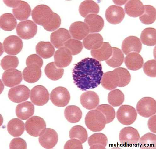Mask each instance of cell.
Instances as JSON below:
<instances>
[{
	"mask_svg": "<svg viewBox=\"0 0 156 149\" xmlns=\"http://www.w3.org/2000/svg\"><path fill=\"white\" fill-rule=\"evenodd\" d=\"M108 100L109 104L112 106H119L121 105L124 101V94L119 89H115L109 93Z\"/></svg>",
	"mask_w": 156,
	"mask_h": 149,
	"instance_id": "b9f144b4",
	"label": "cell"
},
{
	"mask_svg": "<svg viewBox=\"0 0 156 149\" xmlns=\"http://www.w3.org/2000/svg\"><path fill=\"white\" fill-rule=\"evenodd\" d=\"M105 18L107 21L112 24H118L123 20L125 13L123 9L120 6L112 5L106 10Z\"/></svg>",
	"mask_w": 156,
	"mask_h": 149,
	"instance_id": "5bb4252c",
	"label": "cell"
},
{
	"mask_svg": "<svg viewBox=\"0 0 156 149\" xmlns=\"http://www.w3.org/2000/svg\"><path fill=\"white\" fill-rule=\"evenodd\" d=\"M37 30V25L30 20L19 23L16 27L18 35L22 39H29L33 38Z\"/></svg>",
	"mask_w": 156,
	"mask_h": 149,
	"instance_id": "9c48e42d",
	"label": "cell"
},
{
	"mask_svg": "<svg viewBox=\"0 0 156 149\" xmlns=\"http://www.w3.org/2000/svg\"><path fill=\"white\" fill-rule=\"evenodd\" d=\"M125 63L129 70L137 71L142 67L144 60L138 53L133 52L127 55L125 59Z\"/></svg>",
	"mask_w": 156,
	"mask_h": 149,
	"instance_id": "484cf974",
	"label": "cell"
},
{
	"mask_svg": "<svg viewBox=\"0 0 156 149\" xmlns=\"http://www.w3.org/2000/svg\"><path fill=\"white\" fill-rule=\"evenodd\" d=\"M45 73L46 76L51 80L57 81L63 76L64 70L58 67L55 62H51L48 64L45 67Z\"/></svg>",
	"mask_w": 156,
	"mask_h": 149,
	"instance_id": "e575fe53",
	"label": "cell"
},
{
	"mask_svg": "<svg viewBox=\"0 0 156 149\" xmlns=\"http://www.w3.org/2000/svg\"><path fill=\"white\" fill-rule=\"evenodd\" d=\"M69 136L71 139L75 138L79 140L82 144L86 141L88 137L86 129L80 125L73 127L69 132Z\"/></svg>",
	"mask_w": 156,
	"mask_h": 149,
	"instance_id": "ab89813d",
	"label": "cell"
},
{
	"mask_svg": "<svg viewBox=\"0 0 156 149\" xmlns=\"http://www.w3.org/2000/svg\"><path fill=\"white\" fill-rule=\"evenodd\" d=\"M64 46L69 49L73 55L80 53L83 48L81 42L78 40L71 38L65 43Z\"/></svg>",
	"mask_w": 156,
	"mask_h": 149,
	"instance_id": "ee69618b",
	"label": "cell"
},
{
	"mask_svg": "<svg viewBox=\"0 0 156 149\" xmlns=\"http://www.w3.org/2000/svg\"><path fill=\"white\" fill-rule=\"evenodd\" d=\"M126 13L133 17L140 16L144 13V7L142 2L138 0H131L127 2L124 7Z\"/></svg>",
	"mask_w": 156,
	"mask_h": 149,
	"instance_id": "d4e9b609",
	"label": "cell"
},
{
	"mask_svg": "<svg viewBox=\"0 0 156 149\" xmlns=\"http://www.w3.org/2000/svg\"><path fill=\"white\" fill-rule=\"evenodd\" d=\"M46 124L44 119L38 116H33L25 123L26 130L30 135L34 137L40 136L46 129Z\"/></svg>",
	"mask_w": 156,
	"mask_h": 149,
	"instance_id": "277c9868",
	"label": "cell"
},
{
	"mask_svg": "<svg viewBox=\"0 0 156 149\" xmlns=\"http://www.w3.org/2000/svg\"><path fill=\"white\" fill-rule=\"evenodd\" d=\"M144 10L143 13L139 17L141 22L146 25H150L154 23L156 20L155 9L150 5L144 6Z\"/></svg>",
	"mask_w": 156,
	"mask_h": 149,
	"instance_id": "f35d334b",
	"label": "cell"
},
{
	"mask_svg": "<svg viewBox=\"0 0 156 149\" xmlns=\"http://www.w3.org/2000/svg\"><path fill=\"white\" fill-rule=\"evenodd\" d=\"M82 143L77 139L73 138L67 141L65 144L64 148L69 149H80L83 148Z\"/></svg>",
	"mask_w": 156,
	"mask_h": 149,
	"instance_id": "f907efd6",
	"label": "cell"
},
{
	"mask_svg": "<svg viewBox=\"0 0 156 149\" xmlns=\"http://www.w3.org/2000/svg\"><path fill=\"white\" fill-rule=\"evenodd\" d=\"M64 115L67 121L72 123H75L80 121L82 116L81 109L77 106H68L64 111Z\"/></svg>",
	"mask_w": 156,
	"mask_h": 149,
	"instance_id": "d6a6232c",
	"label": "cell"
},
{
	"mask_svg": "<svg viewBox=\"0 0 156 149\" xmlns=\"http://www.w3.org/2000/svg\"><path fill=\"white\" fill-rule=\"evenodd\" d=\"M55 49L49 42H41L37 44L36 52L37 54L44 59L49 58L54 55Z\"/></svg>",
	"mask_w": 156,
	"mask_h": 149,
	"instance_id": "836d02e7",
	"label": "cell"
},
{
	"mask_svg": "<svg viewBox=\"0 0 156 149\" xmlns=\"http://www.w3.org/2000/svg\"><path fill=\"white\" fill-rule=\"evenodd\" d=\"M10 149H26L27 144L23 139L21 138H14L9 144Z\"/></svg>",
	"mask_w": 156,
	"mask_h": 149,
	"instance_id": "681fc988",
	"label": "cell"
},
{
	"mask_svg": "<svg viewBox=\"0 0 156 149\" xmlns=\"http://www.w3.org/2000/svg\"><path fill=\"white\" fill-rule=\"evenodd\" d=\"M102 86L106 90H112L119 86L120 79L116 69L103 74L101 81Z\"/></svg>",
	"mask_w": 156,
	"mask_h": 149,
	"instance_id": "ac0fdd59",
	"label": "cell"
},
{
	"mask_svg": "<svg viewBox=\"0 0 156 149\" xmlns=\"http://www.w3.org/2000/svg\"><path fill=\"white\" fill-rule=\"evenodd\" d=\"M79 11L80 15L83 17H86L90 14L98 13L100 7L98 4L93 1H85L83 2L79 8Z\"/></svg>",
	"mask_w": 156,
	"mask_h": 149,
	"instance_id": "4dcf8cb0",
	"label": "cell"
},
{
	"mask_svg": "<svg viewBox=\"0 0 156 149\" xmlns=\"http://www.w3.org/2000/svg\"><path fill=\"white\" fill-rule=\"evenodd\" d=\"M96 110L100 111L104 115L105 118L106 124L112 122L115 118V110L109 105H101L97 107Z\"/></svg>",
	"mask_w": 156,
	"mask_h": 149,
	"instance_id": "7bdbcfd3",
	"label": "cell"
},
{
	"mask_svg": "<svg viewBox=\"0 0 156 149\" xmlns=\"http://www.w3.org/2000/svg\"><path fill=\"white\" fill-rule=\"evenodd\" d=\"M16 20L13 15L6 13L2 15L0 19L1 28L6 31L13 30L17 25Z\"/></svg>",
	"mask_w": 156,
	"mask_h": 149,
	"instance_id": "74e56055",
	"label": "cell"
},
{
	"mask_svg": "<svg viewBox=\"0 0 156 149\" xmlns=\"http://www.w3.org/2000/svg\"><path fill=\"white\" fill-rule=\"evenodd\" d=\"M137 117V112L133 107L128 105H123L117 111L116 117L119 122L125 125L133 124Z\"/></svg>",
	"mask_w": 156,
	"mask_h": 149,
	"instance_id": "5b68a950",
	"label": "cell"
},
{
	"mask_svg": "<svg viewBox=\"0 0 156 149\" xmlns=\"http://www.w3.org/2000/svg\"><path fill=\"white\" fill-rule=\"evenodd\" d=\"M71 36L67 30L60 28L53 32L51 35V40L56 48L64 47L65 43L71 39Z\"/></svg>",
	"mask_w": 156,
	"mask_h": 149,
	"instance_id": "d6986e66",
	"label": "cell"
},
{
	"mask_svg": "<svg viewBox=\"0 0 156 149\" xmlns=\"http://www.w3.org/2000/svg\"><path fill=\"white\" fill-rule=\"evenodd\" d=\"M19 64L18 58L13 56L7 55L2 60L1 65L4 70L15 69L17 67Z\"/></svg>",
	"mask_w": 156,
	"mask_h": 149,
	"instance_id": "f6af8a7d",
	"label": "cell"
},
{
	"mask_svg": "<svg viewBox=\"0 0 156 149\" xmlns=\"http://www.w3.org/2000/svg\"><path fill=\"white\" fill-rule=\"evenodd\" d=\"M54 14V13L49 7L41 5L34 8L32 12V15L35 23L44 28L50 22Z\"/></svg>",
	"mask_w": 156,
	"mask_h": 149,
	"instance_id": "3957f363",
	"label": "cell"
},
{
	"mask_svg": "<svg viewBox=\"0 0 156 149\" xmlns=\"http://www.w3.org/2000/svg\"><path fill=\"white\" fill-rule=\"evenodd\" d=\"M3 46L6 53L15 55L21 52L23 48V43L22 40L17 36L11 35L5 39Z\"/></svg>",
	"mask_w": 156,
	"mask_h": 149,
	"instance_id": "8fae6325",
	"label": "cell"
},
{
	"mask_svg": "<svg viewBox=\"0 0 156 149\" xmlns=\"http://www.w3.org/2000/svg\"><path fill=\"white\" fill-rule=\"evenodd\" d=\"M103 43V38L98 33H92L88 35L84 39V47L89 50H94L100 47Z\"/></svg>",
	"mask_w": 156,
	"mask_h": 149,
	"instance_id": "83f0119b",
	"label": "cell"
},
{
	"mask_svg": "<svg viewBox=\"0 0 156 149\" xmlns=\"http://www.w3.org/2000/svg\"><path fill=\"white\" fill-rule=\"evenodd\" d=\"M142 48V44L140 39L133 36L126 38L123 41L122 46V51L126 55L133 52L139 53Z\"/></svg>",
	"mask_w": 156,
	"mask_h": 149,
	"instance_id": "e0dca14e",
	"label": "cell"
},
{
	"mask_svg": "<svg viewBox=\"0 0 156 149\" xmlns=\"http://www.w3.org/2000/svg\"><path fill=\"white\" fill-rule=\"evenodd\" d=\"M30 99L34 105L42 106L47 104L49 100V93L44 86L37 85L31 91Z\"/></svg>",
	"mask_w": 156,
	"mask_h": 149,
	"instance_id": "30bf717a",
	"label": "cell"
},
{
	"mask_svg": "<svg viewBox=\"0 0 156 149\" xmlns=\"http://www.w3.org/2000/svg\"><path fill=\"white\" fill-rule=\"evenodd\" d=\"M103 74L100 62L89 57L85 58L75 64L73 70L74 83L83 91L98 86L101 83Z\"/></svg>",
	"mask_w": 156,
	"mask_h": 149,
	"instance_id": "6da1fadb",
	"label": "cell"
},
{
	"mask_svg": "<svg viewBox=\"0 0 156 149\" xmlns=\"http://www.w3.org/2000/svg\"><path fill=\"white\" fill-rule=\"evenodd\" d=\"M112 52L110 58L106 61L109 66L115 68L120 66L124 60V55L121 49L117 47H112Z\"/></svg>",
	"mask_w": 156,
	"mask_h": 149,
	"instance_id": "d590c367",
	"label": "cell"
},
{
	"mask_svg": "<svg viewBox=\"0 0 156 149\" xmlns=\"http://www.w3.org/2000/svg\"><path fill=\"white\" fill-rule=\"evenodd\" d=\"M139 145L141 149H155L156 135L151 133L145 134L140 139Z\"/></svg>",
	"mask_w": 156,
	"mask_h": 149,
	"instance_id": "60d3db41",
	"label": "cell"
},
{
	"mask_svg": "<svg viewBox=\"0 0 156 149\" xmlns=\"http://www.w3.org/2000/svg\"><path fill=\"white\" fill-rule=\"evenodd\" d=\"M116 69L119 78V87H122L127 85L131 80V76L129 72L124 68L119 67Z\"/></svg>",
	"mask_w": 156,
	"mask_h": 149,
	"instance_id": "bcb514c9",
	"label": "cell"
},
{
	"mask_svg": "<svg viewBox=\"0 0 156 149\" xmlns=\"http://www.w3.org/2000/svg\"><path fill=\"white\" fill-rule=\"evenodd\" d=\"M7 129L9 133L14 137L21 136L25 131V124L18 118L12 119L8 123Z\"/></svg>",
	"mask_w": 156,
	"mask_h": 149,
	"instance_id": "f1b7e54d",
	"label": "cell"
},
{
	"mask_svg": "<svg viewBox=\"0 0 156 149\" xmlns=\"http://www.w3.org/2000/svg\"><path fill=\"white\" fill-rule=\"evenodd\" d=\"M30 93V90L27 87L24 85H19L10 89L8 96L12 101L19 103L27 100Z\"/></svg>",
	"mask_w": 156,
	"mask_h": 149,
	"instance_id": "7c38bea8",
	"label": "cell"
},
{
	"mask_svg": "<svg viewBox=\"0 0 156 149\" xmlns=\"http://www.w3.org/2000/svg\"><path fill=\"white\" fill-rule=\"evenodd\" d=\"M55 63L60 68L65 67L69 66L72 60V54L67 48L63 47L56 51L54 56Z\"/></svg>",
	"mask_w": 156,
	"mask_h": 149,
	"instance_id": "2e32d148",
	"label": "cell"
},
{
	"mask_svg": "<svg viewBox=\"0 0 156 149\" xmlns=\"http://www.w3.org/2000/svg\"><path fill=\"white\" fill-rule=\"evenodd\" d=\"M3 2L8 6L14 8L18 5L21 1H4Z\"/></svg>",
	"mask_w": 156,
	"mask_h": 149,
	"instance_id": "f5cc1de1",
	"label": "cell"
},
{
	"mask_svg": "<svg viewBox=\"0 0 156 149\" xmlns=\"http://www.w3.org/2000/svg\"><path fill=\"white\" fill-rule=\"evenodd\" d=\"M140 138L138 131L131 127L123 128L119 133V140L121 143L126 147L133 146L137 144Z\"/></svg>",
	"mask_w": 156,
	"mask_h": 149,
	"instance_id": "8992f818",
	"label": "cell"
},
{
	"mask_svg": "<svg viewBox=\"0 0 156 149\" xmlns=\"http://www.w3.org/2000/svg\"><path fill=\"white\" fill-rule=\"evenodd\" d=\"M69 31L73 38L78 40H82L90 33L88 26L82 22H76L72 24Z\"/></svg>",
	"mask_w": 156,
	"mask_h": 149,
	"instance_id": "ffe728a7",
	"label": "cell"
},
{
	"mask_svg": "<svg viewBox=\"0 0 156 149\" xmlns=\"http://www.w3.org/2000/svg\"><path fill=\"white\" fill-rule=\"evenodd\" d=\"M112 47L110 44L107 42H103L100 47L91 51L92 57L99 61H106L112 55Z\"/></svg>",
	"mask_w": 156,
	"mask_h": 149,
	"instance_id": "cb8c5ba5",
	"label": "cell"
},
{
	"mask_svg": "<svg viewBox=\"0 0 156 149\" xmlns=\"http://www.w3.org/2000/svg\"><path fill=\"white\" fill-rule=\"evenodd\" d=\"M141 41L144 45L148 46H154L156 44V31L153 28H147L142 31L141 36Z\"/></svg>",
	"mask_w": 156,
	"mask_h": 149,
	"instance_id": "8d00e7d4",
	"label": "cell"
},
{
	"mask_svg": "<svg viewBox=\"0 0 156 149\" xmlns=\"http://www.w3.org/2000/svg\"><path fill=\"white\" fill-rule=\"evenodd\" d=\"M90 149H105L108 139L101 133H94L90 136L88 141Z\"/></svg>",
	"mask_w": 156,
	"mask_h": 149,
	"instance_id": "1f68e13d",
	"label": "cell"
},
{
	"mask_svg": "<svg viewBox=\"0 0 156 149\" xmlns=\"http://www.w3.org/2000/svg\"><path fill=\"white\" fill-rule=\"evenodd\" d=\"M84 23L88 26L90 32L92 33L100 32L104 26L103 18L96 14H90L87 16L84 20Z\"/></svg>",
	"mask_w": 156,
	"mask_h": 149,
	"instance_id": "7402d4cb",
	"label": "cell"
},
{
	"mask_svg": "<svg viewBox=\"0 0 156 149\" xmlns=\"http://www.w3.org/2000/svg\"><path fill=\"white\" fill-rule=\"evenodd\" d=\"M80 100L82 106L88 110L95 108L100 103L98 95L92 91H87L83 93L80 96Z\"/></svg>",
	"mask_w": 156,
	"mask_h": 149,
	"instance_id": "44dd1931",
	"label": "cell"
},
{
	"mask_svg": "<svg viewBox=\"0 0 156 149\" xmlns=\"http://www.w3.org/2000/svg\"><path fill=\"white\" fill-rule=\"evenodd\" d=\"M34 107L31 102L27 101L18 104L16 110L17 116L22 120H26L33 115Z\"/></svg>",
	"mask_w": 156,
	"mask_h": 149,
	"instance_id": "4316f807",
	"label": "cell"
},
{
	"mask_svg": "<svg viewBox=\"0 0 156 149\" xmlns=\"http://www.w3.org/2000/svg\"><path fill=\"white\" fill-rule=\"evenodd\" d=\"M23 79L21 71L15 69H8L2 75V80L6 86L12 87L20 84Z\"/></svg>",
	"mask_w": 156,
	"mask_h": 149,
	"instance_id": "9a60e30c",
	"label": "cell"
},
{
	"mask_svg": "<svg viewBox=\"0 0 156 149\" xmlns=\"http://www.w3.org/2000/svg\"><path fill=\"white\" fill-rule=\"evenodd\" d=\"M26 64L27 66L31 65H36L42 67L43 62L42 59L36 54H32L28 56L26 60Z\"/></svg>",
	"mask_w": 156,
	"mask_h": 149,
	"instance_id": "c3c4849f",
	"label": "cell"
},
{
	"mask_svg": "<svg viewBox=\"0 0 156 149\" xmlns=\"http://www.w3.org/2000/svg\"><path fill=\"white\" fill-rule=\"evenodd\" d=\"M58 136L57 132L51 128H46L39 138V142L45 148L51 149L57 144Z\"/></svg>",
	"mask_w": 156,
	"mask_h": 149,
	"instance_id": "4fadbf2b",
	"label": "cell"
},
{
	"mask_svg": "<svg viewBox=\"0 0 156 149\" xmlns=\"http://www.w3.org/2000/svg\"><path fill=\"white\" fill-rule=\"evenodd\" d=\"M143 71L147 75L155 77L156 76V62L155 60H151L146 62L143 66Z\"/></svg>",
	"mask_w": 156,
	"mask_h": 149,
	"instance_id": "7dc6e473",
	"label": "cell"
},
{
	"mask_svg": "<svg viewBox=\"0 0 156 149\" xmlns=\"http://www.w3.org/2000/svg\"><path fill=\"white\" fill-rule=\"evenodd\" d=\"M136 110L140 116L145 118L150 117L156 113V101L151 97H144L138 103Z\"/></svg>",
	"mask_w": 156,
	"mask_h": 149,
	"instance_id": "52a82bcc",
	"label": "cell"
},
{
	"mask_svg": "<svg viewBox=\"0 0 156 149\" xmlns=\"http://www.w3.org/2000/svg\"><path fill=\"white\" fill-rule=\"evenodd\" d=\"M113 2L115 4L117 5H124L127 2H128V1H114Z\"/></svg>",
	"mask_w": 156,
	"mask_h": 149,
	"instance_id": "db71d44e",
	"label": "cell"
},
{
	"mask_svg": "<svg viewBox=\"0 0 156 149\" xmlns=\"http://www.w3.org/2000/svg\"><path fill=\"white\" fill-rule=\"evenodd\" d=\"M85 123L87 128L94 132L102 131L106 124L104 115L97 110L90 111L87 114L85 118Z\"/></svg>",
	"mask_w": 156,
	"mask_h": 149,
	"instance_id": "7a4b0ae2",
	"label": "cell"
},
{
	"mask_svg": "<svg viewBox=\"0 0 156 149\" xmlns=\"http://www.w3.org/2000/svg\"><path fill=\"white\" fill-rule=\"evenodd\" d=\"M31 11L30 6L27 2L21 1L13 9L14 15L20 21H23L27 19L31 15Z\"/></svg>",
	"mask_w": 156,
	"mask_h": 149,
	"instance_id": "f546056e",
	"label": "cell"
},
{
	"mask_svg": "<svg viewBox=\"0 0 156 149\" xmlns=\"http://www.w3.org/2000/svg\"><path fill=\"white\" fill-rule=\"evenodd\" d=\"M156 115L151 117L148 122V126L150 131L155 133H156Z\"/></svg>",
	"mask_w": 156,
	"mask_h": 149,
	"instance_id": "816d5d0a",
	"label": "cell"
},
{
	"mask_svg": "<svg viewBox=\"0 0 156 149\" xmlns=\"http://www.w3.org/2000/svg\"><path fill=\"white\" fill-rule=\"evenodd\" d=\"M51 100L55 106L63 107L69 104L70 95L67 89L63 87H58L52 90L50 95Z\"/></svg>",
	"mask_w": 156,
	"mask_h": 149,
	"instance_id": "ba28073f",
	"label": "cell"
},
{
	"mask_svg": "<svg viewBox=\"0 0 156 149\" xmlns=\"http://www.w3.org/2000/svg\"><path fill=\"white\" fill-rule=\"evenodd\" d=\"M23 76L25 81L29 83L38 81L42 75L41 68L36 65L27 66L23 71Z\"/></svg>",
	"mask_w": 156,
	"mask_h": 149,
	"instance_id": "603a6c76",
	"label": "cell"
}]
</instances>
